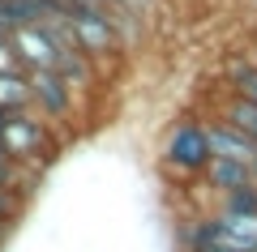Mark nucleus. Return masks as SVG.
<instances>
[{"instance_id":"obj_1","label":"nucleus","mask_w":257,"mask_h":252,"mask_svg":"<svg viewBox=\"0 0 257 252\" xmlns=\"http://www.w3.org/2000/svg\"><path fill=\"white\" fill-rule=\"evenodd\" d=\"M0 150L9 154L18 167L26 162H43L52 154V124H47L39 111H9L5 124H0Z\"/></svg>"},{"instance_id":"obj_2","label":"nucleus","mask_w":257,"mask_h":252,"mask_svg":"<svg viewBox=\"0 0 257 252\" xmlns=\"http://www.w3.org/2000/svg\"><path fill=\"white\" fill-rule=\"evenodd\" d=\"M69 35H73V47L90 60H103V56L120 52V18L116 9H73L69 5Z\"/></svg>"},{"instance_id":"obj_3","label":"nucleus","mask_w":257,"mask_h":252,"mask_svg":"<svg viewBox=\"0 0 257 252\" xmlns=\"http://www.w3.org/2000/svg\"><path fill=\"white\" fill-rule=\"evenodd\" d=\"M210 158H214V150H210V133H206L202 120H180L167 133V141H163V162L167 167H176L184 175H202Z\"/></svg>"},{"instance_id":"obj_4","label":"nucleus","mask_w":257,"mask_h":252,"mask_svg":"<svg viewBox=\"0 0 257 252\" xmlns=\"http://www.w3.org/2000/svg\"><path fill=\"white\" fill-rule=\"evenodd\" d=\"M26 77H30V111H39L47 124L73 116V90L64 86L56 69H26Z\"/></svg>"},{"instance_id":"obj_5","label":"nucleus","mask_w":257,"mask_h":252,"mask_svg":"<svg viewBox=\"0 0 257 252\" xmlns=\"http://www.w3.org/2000/svg\"><path fill=\"white\" fill-rule=\"evenodd\" d=\"M9 43H13V52H18L22 69H56V60L69 52V47H60L39 22H22V26H13L9 30Z\"/></svg>"},{"instance_id":"obj_6","label":"nucleus","mask_w":257,"mask_h":252,"mask_svg":"<svg viewBox=\"0 0 257 252\" xmlns=\"http://www.w3.org/2000/svg\"><path fill=\"white\" fill-rule=\"evenodd\" d=\"M206 133H210V150L214 154H227V158H240V162H248L257 171V141L248 133H240L236 124H227V120H214V124H206Z\"/></svg>"},{"instance_id":"obj_7","label":"nucleus","mask_w":257,"mask_h":252,"mask_svg":"<svg viewBox=\"0 0 257 252\" xmlns=\"http://www.w3.org/2000/svg\"><path fill=\"white\" fill-rule=\"evenodd\" d=\"M206 184H210L214 192H231V188H240V184H248V180H257V171L248 167V162H240V158H227V154H214L210 162H206Z\"/></svg>"},{"instance_id":"obj_8","label":"nucleus","mask_w":257,"mask_h":252,"mask_svg":"<svg viewBox=\"0 0 257 252\" xmlns=\"http://www.w3.org/2000/svg\"><path fill=\"white\" fill-rule=\"evenodd\" d=\"M0 107L5 111H26L30 107V77H26V69L0 73Z\"/></svg>"},{"instance_id":"obj_9","label":"nucleus","mask_w":257,"mask_h":252,"mask_svg":"<svg viewBox=\"0 0 257 252\" xmlns=\"http://www.w3.org/2000/svg\"><path fill=\"white\" fill-rule=\"evenodd\" d=\"M223 120L227 124H236L240 133H248L257 141V103H248V99H240V94H231V103L223 107Z\"/></svg>"},{"instance_id":"obj_10","label":"nucleus","mask_w":257,"mask_h":252,"mask_svg":"<svg viewBox=\"0 0 257 252\" xmlns=\"http://www.w3.org/2000/svg\"><path fill=\"white\" fill-rule=\"evenodd\" d=\"M231 86H236L240 99L257 103V64H248V69H236V73H231Z\"/></svg>"},{"instance_id":"obj_11","label":"nucleus","mask_w":257,"mask_h":252,"mask_svg":"<svg viewBox=\"0 0 257 252\" xmlns=\"http://www.w3.org/2000/svg\"><path fill=\"white\" fill-rule=\"evenodd\" d=\"M18 180H22V167H18V162H13L5 150H0V184H5V188H13Z\"/></svg>"},{"instance_id":"obj_12","label":"nucleus","mask_w":257,"mask_h":252,"mask_svg":"<svg viewBox=\"0 0 257 252\" xmlns=\"http://www.w3.org/2000/svg\"><path fill=\"white\" fill-rule=\"evenodd\" d=\"M9 69H22V64H18V52H13L9 35H0V73H9Z\"/></svg>"},{"instance_id":"obj_13","label":"nucleus","mask_w":257,"mask_h":252,"mask_svg":"<svg viewBox=\"0 0 257 252\" xmlns=\"http://www.w3.org/2000/svg\"><path fill=\"white\" fill-rule=\"evenodd\" d=\"M73 9H116V0H64Z\"/></svg>"},{"instance_id":"obj_14","label":"nucleus","mask_w":257,"mask_h":252,"mask_svg":"<svg viewBox=\"0 0 257 252\" xmlns=\"http://www.w3.org/2000/svg\"><path fill=\"white\" fill-rule=\"evenodd\" d=\"M193 252H236V248H227V243H206V248H193Z\"/></svg>"},{"instance_id":"obj_15","label":"nucleus","mask_w":257,"mask_h":252,"mask_svg":"<svg viewBox=\"0 0 257 252\" xmlns=\"http://www.w3.org/2000/svg\"><path fill=\"white\" fill-rule=\"evenodd\" d=\"M5 116H9V111H5V107H0V124H5Z\"/></svg>"}]
</instances>
